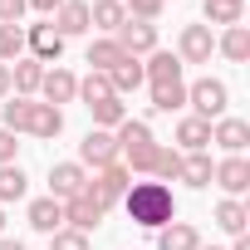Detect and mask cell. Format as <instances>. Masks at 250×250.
<instances>
[{
	"mask_svg": "<svg viewBox=\"0 0 250 250\" xmlns=\"http://www.w3.org/2000/svg\"><path fill=\"white\" fill-rule=\"evenodd\" d=\"M201 15H206V25H221V30H230V25H240L245 5H226V0H206V5H201Z\"/></svg>",
	"mask_w": 250,
	"mask_h": 250,
	"instance_id": "33",
	"label": "cell"
},
{
	"mask_svg": "<svg viewBox=\"0 0 250 250\" xmlns=\"http://www.w3.org/2000/svg\"><path fill=\"white\" fill-rule=\"evenodd\" d=\"M226 5H245V0H226Z\"/></svg>",
	"mask_w": 250,
	"mask_h": 250,
	"instance_id": "45",
	"label": "cell"
},
{
	"mask_svg": "<svg viewBox=\"0 0 250 250\" xmlns=\"http://www.w3.org/2000/svg\"><path fill=\"white\" fill-rule=\"evenodd\" d=\"M113 40H118V49H123V54L147 59V54L157 49V25H147V20H123Z\"/></svg>",
	"mask_w": 250,
	"mask_h": 250,
	"instance_id": "10",
	"label": "cell"
},
{
	"mask_svg": "<svg viewBox=\"0 0 250 250\" xmlns=\"http://www.w3.org/2000/svg\"><path fill=\"white\" fill-rule=\"evenodd\" d=\"M25 191H30V177H25V167H20V162L0 167V206H10V201H25Z\"/></svg>",
	"mask_w": 250,
	"mask_h": 250,
	"instance_id": "28",
	"label": "cell"
},
{
	"mask_svg": "<svg viewBox=\"0 0 250 250\" xmlns=\"http://www.w3.org/2000/svg\"><path fill=\"white\" fill-rule=\"evenodd\" d=\"M10 98V64H0V103Z\"/></svg>",
	"mask_w": 250,
	"mask_h": 250,
	"instance_id": "40",
	"label": "cell"
},
{
	"mask_svg": "<svg viewBox=\"0 0 250 250\" xmlns=\"http://www.w3.org/2000/svg\"><path fill=\"white\" fill-rule=\"evenodd\" d=\"M15 152H20V138L0 128V167H10V162H15Z\"/></svg>",
	"mask_w": 250,
	"mask_h": 250,
	"instance_id": "38",
	"label": "cell"
},
{
	"mask_svg": "<svg viewBox=\"0 0 250 250\" xmlns=\"http://www.w3.org/2000/svg\"><path fill=\"white\" fill-rule=\"evenodd\" d=\"M123 20H128L123 0H93V5H88V30H98V35H118Z\"/></svg>",
	"mask_w": 250,
	"mask_h": 250,
	"instance_id": "23",
	"label": "cell"
},
{
	"mask_svg": "<svg viewBox=\"0 0 250 250\" xmlns=\"http://www.w3.org/2000/svg\"><path fill=\"white\" fill-rule=\"evenodd\" d=\"M79 98H83V108H93V103H103V98H113V83H108V74H98V69H88V74L79 79Z\"/></svg>",
	"mask_w": 250,
	"mask_h": 250,
	"instance_id": "31",
	"label": "cell"
},
{
	"mask_svg": "<svg viewBox=\"0 0 250 250\" xmlns=\"http://www.w3.org/2000/svg\"><path fill=\"white\" fill-rule=\"evenodd\" d=\"M0 235H5V206H0Z\"/></svg>",
	"mask_w": 250,
	"mask_h": 250,
	"instance_id": "43",
	"label": "cell"
},
{
	"mask_svg": "<svg viewBox=\"0 0 250 250\" xmlns=\"http://www.w3.org/2000/svg\"><path fill=\"white\" fill-rule=\"evenodd\" d=\"M25 216H30V230H40V235L64 230V201H54V196H35Z\"/></svg>",
	"mask_w": 250,
	"mask_h": 250,
	"instance_id": "14",
	"label": "cell"
},
{
	"mask_svg": "<svg viewBox=\"0 0 250 250\" xmlns=\"http://www.w3.org/2000/svg\"><path fill=\"white\" fill-rule=\"evenodd\" d=\"M230 250H250V230L245 235H230Z\"/></svg>",
	"mask_w": 250,
	"mask_h": 250,
	"instance_id": "41",
	"label": "cell"
},
{
	"mask_svg": "<svg viewBox=\"0 0 250 250\" xmlns=\"http://www.w3.org/2000/svg\"><path fill=\"white\" fill-rule=\"evenodd\" d=\"M49 250H88V235H79V230H69V226H64V230H54V235H49Z\"/></svg>",
	"mask_w": 250,
	"mask_h": 250,
	"instance_id": "36",
	"label": "cell"
},
{
	"mask_svg": "<svg viewBox=\"0 0 250 250\" xmlns=\"http://www.w3.org/2000/svg\"><path fill=\"white\" fill-rule=\"evenodd\" d=\"M196 250H221V245H196Z\"/></svg>",
	"mask_w": 250,
	"mask_h": 250,
	"instance_id": "44",
	"label": "cell"
},
{
	"mask_svg": "<svg viewBox=\"0 0 250 250\" xmlns=\"http://www.w3.org/2000/svg\"><path fill=\"white\" fill-rule=\"evenodd\" d=\"M103 216H108V206H103L98 196H88V187H83L74 201H64V226L79 230V235H93V230L103 226Z\"/></svg>",
	"mask_w": 250,
	"mask_h": 250,
	"instance_id": "5",
	"label": "cell"
},
{
	"mask_svg": "<svg viewBox=\"0 0 250 250\" xmlns=\"http://www.w3.org/2000/svg\"><path fill=\"white\" fill-rule=\"evenodd\" d=\"M152 88V113H177V108H187V83L182 79H172V83H147Z\"/></svg>",
	"mask_w": 250,
	"mask_h": 250,
	"instance_id": "27",
	"label": "cell"
},
{
	"mask_svg": "<svg viewBox=\"0 0 250 250\" xmlns=\"http://www.w3.org/2000/svg\"><path fill=\"white\" fill-rule=\"evenodd\" d=\"M177 172H182V152L157 143V157H152V177H157V182H177Z\"/></svg>",
	"mask_w": 250,
	"mask_h": 250,
	"instance_id": "34",
	"label": "cell"
},
{
	"mask_svg": "<svg viewBox=\"0 0 250 250\" xmlns=\"http://www.w3.org/2000/svg\"><path fill=\"white\" fill-rule=\"evenodd\" d=\"M211 221H216L226 235H245V226H250V206H245L240 196H221L216 211H211Z\"/></svg>",
	"mask_w": 250,
	"mask_h": 250,
	"instance_id": "17",
	"label": "cell"
},
{
	"mask_svg": "<svg viewBox=\"0 0 250 250\" xmlns=\"http://www.w3.org/2000/svg\"><path fill=\"white\" fill-rule=\"evenodd\" d=\"M25 133H30V138H44V143H54V138L64 133V108H49V103H40V98H35Z\"/></svg>",
	"mask_w": 250,
	"mask_h": 250,
	"instance_id": "15",
	"label": "cell"
},
{
	"mask_svg": "<svg viewBox=\"0 0 250 250\" xmlns=\"http://www.w3.org/2000/svg\"><path fill=\"white\" fill-rule=\"evenodd\" d=\"M59 5H64V0H30V10H40V15H54Z\"/></svg>",
	"mask_w": 250,
	"mask_h": 250,
	"instance_id": "39",
	"label": "cell"
},
{
	"mask_svg": "<svg viewBox=\"0 0 250 250\" xmlns=\"http://www.w3.org/2000/svg\"><path fill=\"white\" fill-rule=\"evenodd\" d=\"M40 79H44V64L40 59H15L10 64V93H20V98H35L40 93Z\"/></svg>",
	"mask_w": 250,
	"mask_h": 250,
	"instance_id": "19",
	"label": "cell"
},
{
	"mask_svg": "<svg viewBox=\"0 0 250 250\" xmlns=\"http://www.w3.org/2000/svg\"><path fill=\"white\" fill-rule=\"evenodd\" d=\"M30 10V0H0V25H20Z\"/></svg>",
	"mask_w": 250,
	"mask_h": 250,
	"instance_id": "37",
	"label": "cell"
},
{
	"mask_svg": "<svg viewBox=\"0 0 250 250\" xmlns=\"http://www.w3.org/2000/svg\"><path fill=\"white\" fill-rule=\"evenodd\" d=\"M30 108H35V98H20V93H10L5 103H0V128L5 133H25V123H30Z\"/></svg>",
	"mask_w": 250,
	"mask_h": 250,
	"instance_id": "26",
	"label": "cell"
},
{
	"mask_svg": "<svg viewBox=\"0 0 250 250\" xmlns=\"http://www.w3.org/2000/svg\"><path fill=\"white\" fill-rule=\"evenodd\" d=\"M172 79H182V59L172 49H152L143 59V83H172Z\"/></svg>",
	"mask_w": 250,
	"mask_h": 250,
	"instance_id": "18",
	"label": "cell"
},
{
	"mask_svg": "<svg viewBox=\"0 0 250 250\" xmlns=\"http://www.w3.org/2000/svg\"><path fill=\"white\" fill-rule=\"evenodd\" d=\"M128 187H133V172L123 167V162H113V167H103V172H93V177H88V196H98L108 211H113L123 196H128Z\"/></svg>",
	"mask_w": 250,
	"mask_h": 250,
	"instance_id": "6",
	"label": "cell"
},
{
	"mask_svg": "<svg viewBox=\"0 0 250 250\" xmlns=\"http://www.w3.org/2000/svg\"><path fill=\"white\" fill-rule=\"evenodd\" d=\"M83 187H88V172H83L79 162H54V167H49V196H54V201H74Z\"/></svg>",
	"mask_w": 250,
	"mask_h": 250,
	"instance_id": "12",
	"label": "cell"
},
{
	"mask_svg": "<svg viewBox=\"0 0 250 250\" xmlns=\"http://www.w3.org/2000/svg\"><path fill=\"white\" fill-rule=\"evenodd\" d=\"M211 172H216L211 152H182V172H177V182H187L191 191H206V187H211Z\"/></svg>",
	"mask_w": 250,
	"mask_h": 250,
	"instance_id": "20",
	"label": "cell"
},
{
	"mask_svg": "<svg viewBox=\"0 0 250 250\" xmlns=\"http://www.w3.org/2000/svg\"><path fill=\"white\" fill-rule=\"evenodd\" d=\"M177 152H211V123H201V118H182L177 123Z\"/></svg>",
	"mask_w": 250,
	"mask_h": 250,
	"instance_id": "22",
	"label": "cell"
},
{
	"mask_svg": "<svg viewBox=\"0 0 250 250\" xmlns=\"http://www.w3.org/2000/svg\"><path fill=\"white\" fill-rule=\"evenodd\" d=\"M25 59V25H0V64Z\"/></svg>",
	"mask_w": 250,
	"mask_h": 250,
	"instance_id": "32",
	"label": "cell"
},
{
	"mask_svg": "<svg viewBox=\"0 0 250 250\" xmlns=\"http://www.w3.org/2000/svg\"><path fill=\"white\" fill-rule=\"evenodd\" d=\"M216 54H226L230 64H245V59H250V30H245V25L221 30V35H216Z\"/></svg>",
	"mask_w": 250,
	"mask_h": 250,
	"instance_id": "25",
	"label": "cell"
},
{
	"mask_svg": "<svg viewBox=\"0 0 250 250\" xmlns=\"http://www.w3.org/2000/svg\"><path fill=\"white\" fill-rule=\"evenodd\" d=\"M211 182H216L226 196H245V191H250V162H245V157H221L216 172H211Z\"/></svg>",
	"mask_w": 250,
	"mask_h": 250,
	"instance_id": "13",
	"label": "cell"
},
{
	"mask_svg": "<svg viewBox=\"0 0 250 250\" xmlns=\"http://www.w3.org/2000/svg\"><path fill=\"white\" fill-rule=\"evenodd\" d=\"M113 138H118V162H123V167L138 172V177H152V157H157V133H152V123L123 118L118 128H113Z\"/></svg>",
	"mask_w": 250,
	"mask_h": 250,
	"instance_id": "2",
	"label": "cell"
},
{
	"mask_svg": "<svg viewBox=\"0 0 250 250\" xmlns=\"http://www.w3.org/2000/svg\"><path fill=\"white\" fill-rule=\"evenodd\" d=\"M49 25H54L64 40H74V35H88V0H64V5L49 15Z\"/></svg>",
	"mask_w": 250,
	"mask_h": 250,
	"instance_id": "16",
	"label": "cell"
},
{
	"mask_svg": "<svg viewBox=\"0 0 250 250\" xmlns=\"http://www.w3.org/2000/svg\"><path fill=\"white\" fill-rule=\"evenodd\" d=\"M74 98H79V79H74L64 64L44 69V79H40V103H49V108H64V103H74Z\"/></svg>",
	"mask_w": 250,
	"mask_h": 250,
	"instance_id": "11",
	"label": "cell"
},
{
	"mask_svg": "<svg viewBox=\"0 0 250 250\" xmlns=\"http://www.w3.org/2000/svg\"><path fill=\"white\" fill-rule=\"evenodd\" d=\"M0 250H25V240H10V235H0Z\"/></svg>",
	"mask_w": 250,
	"mask_h": 250,
	"instance_id": "42",
	"label": "cell"
},
{
	"mask_svg": "<svg viewBox=\"0 0 250 250\" xmlns=\"http://www.w3.org/2000/svg\"><path fill=\"white\" fill-rule=\"evenodd\" d=\"M196 245H201V235L191 221H167L157 230V250H196Z\"/></svg>",
	"mask_w": 250,
	"mask_h": 250,
	"instance_id": "24",
	"label": "cell"
},
{
	"mask_svg": "<svg viewBox=\"0 0 250 250\" xmlns=\"http://www.w3.org/2000/svg\"><path fill=\"white\" fill-rule=\"evenodd\" d=\"M211 54H216L211 25H182V35H177V59H182V64H211Z\"/></svg>",
	"mask_w": 250,
	"mask_h": 250,
	"instance_id": "8",
	"label": "cell"
},
{
	"mask_svg": "<svg viewBox=\"0 0 250 250\" xmlns=\"http://www.w3.org/2000/svg\"><path fill=\"white\" fill-rule=\"evenodd\" d=\"M25 54H30V59H40V64H59V54H64V35H59L49 20L25 25Z\"/></svg>",
	"mask_w": 250,
	"mask_h": 250,
	"instance_id": "7",
	"label": "cell"
},
{
	"mask_svg": "<svg viewBox=\"0 0 250 250\" xmlns=\"http://www.w3.org/2000/svg\"><path fill=\"white\" fill-rule=\"evenodd\" d=\"M108 83H113V93L118 98H128V93H138L143 88V59H133V54H123L113 69H108Z\"/></svg>",
	"mask_w": 250,
	"mask_h": 250,
	"instance_id": "21",
	"label": "cell"
},
{
	"mask_svg": "<svg viewBox=\"0 0 250 250\" xmlns=\"http://www.w3.org/2000/svg\"><path fill=\"white\" fill-rule=\"evenodd\" d=\"M211 143L226 152V157H245V147H250V123L245 118H216L211 123Z\"/></svg>",
	"mask_w": 250,
	"mask_h": 250,
	"instance_id": "9",
	"label": "cell"
},
{
	"mask_svg": "<svg viewBox=\"0 0 250 250\" xmlns=\"http://www.w3.org/2000/svg\"><path fill=\"white\" fill-rule=\"evenodd\" d=\"M118 59H123V49H118V40H113V35H98V40L88 44V64H93L98 74H108Z\"/></svg>",
	"mask_w": 250,
	"mask_h": 250,
	"instance_id": "30",
	"label": "cell"
},
{
	"mask_svg": "<svg viewBox=\"0 0 250 250\" xmlns=\"http://www.w3.org/2000/svg\"><path fill=\"white\" fill-rule=\"evenodd\" d=\"M187 108H191V118H201V123H216V118H226V108H230V88L221 83V79H196V83H187Z\"/></svg>",
	"mask_w": 250,
	"mask_h": 250,
	"instance_id": "3",
	"label": "cell"
},
{
	"mask_svg": "<svg viewBox=\"0 0 250 250\" xmlns=\"http://www.w3.org/2000/svg\"><path fill=\"white\" fill-rule=\"evenodd\" d=\"M118 162V138L108 133V128H88L83 133V143H79V167L88 172H103V167H113Z\"/></svg>",
	"mask_w": 250,
	"mask_h": 250,
	"instance_id": "4",
	"label": "cell"
},
{
	"mask_svg": "<svg viewBox=\"0 0 250 250\" xmlns=\"http://www.w3.org/2000/svg\"><path fill=\"white\" fill-rule=\"evenodd\" d=\"M123 206H128V221L143 230H162L167 221H177V196L167 182H133Z\"/></svg>",
	"mask_w": 250,
	"mask_h": 250,
	"instance_id": "1",
	"label": "cell"
},
{
	"mask_svg": "<svg viewBox=\"0 0 250 250\" xmlns=\"http://www.w3.org/2000/svg\"><path fill=\"white\" fill-rule=\"evenodd\" d=\"M88 113H93V128H108V133L118 128L123 118H133V113H128V103H123L118 93H113V98H103V103H93Z\"/></svg>",
	"mask_w": 250,
	"mask_h": 250,
	"instance_id": "29",
	"label": "cell"
},
{
	"mask_svg": "<svg viewBox=\"0 0 250 250\" xmlns=\"http://www.w3.org/2000/svg\"><path fill=\"white\" fill-rule=\"evenodd\" d=\"M123 10H128V20H147V25H157L162 10H167V0H123Z\"/></svg>",
	"mask_w": 250,
	"mask_h": 250,
	"instance_id": "35",
	"label": "cell"
}]
</instances>
